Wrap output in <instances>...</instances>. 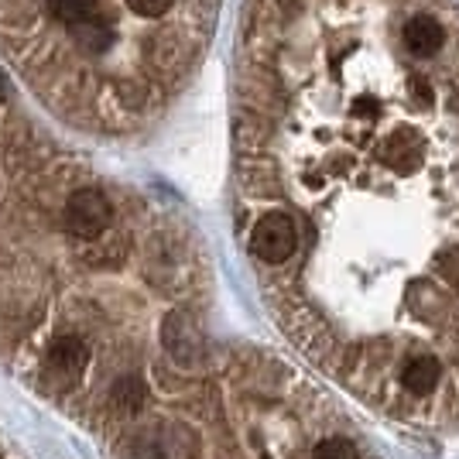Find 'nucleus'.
<instances>
[{
    "label": "nucleus",
    "mask_w": 459,
    "mask_h": 459,
    "mask_svg": "<svg viewBox=\"0 0 459 459\" xmlns=\"http://www.w3.org/2000/svg\"><path fill=\"white\" fill-rule=\"evenodd\" d=\"M52 18L62 21L65 28H93L100 24V0H45Z\"/></svg>",
    "instance_id": "4"
},
{
    "label": "nucleus",
    "mask_w": 459,
    "mask_h": 459,
    "mask_svg": "<svg viewBox=\"0 0 459 459\" xmlns=\"http://www.w3.org/2000/svg\"><path fill=\"white\" fill-rule=\"evenodd\" d=\"M110 203H107V195L96 189H79L73 192V199H69V206H65V227L73 230L76 237H100L103 230L110 227Z\"/></svg>",
    "instance_id": "3"
},
{
    "label": "nucleus",
    "mask_w": 459,
    "mask_h": 459,
    "mask_svg": "<svg viewBox=\"0 0 459 459\" xmlns=\"http://www.w3.org/2000/svg\"><path fill=\"white\" fill-rule=\"evenodd\" d=\"M271 302L350 398L459 429V0H291Z\"/></svg>",
    "instance_id": "1"
},
{
    "label": "nucleus",
    "mask_w": 459,
    "mask_h": 459,
    "mask_svg": "<svg viewBox=\"0 0 459 459\" xmlns=\"http://www.w3.org/2000/svg\"><path fill=\"white\" fill-rule=\"evenodd\" d=\"M186 459H381L333 398L268 357L223 360L195 394Z\"/></svg>",
    "instance_id": "2"
},
{
    "label": "nucleus",
    "mask_w": 459,
    "mask_h": 459,
    "mask_svg": "<svg viewBox=\"0 0 459 459\" xmlns=\"http://www.w3.org/2000/svg\"><path fill=\"white\" fill-rule=\"evenodd\" d=\"M127 11H134L137 18H165L175 7V0H124Z\"/></svg>",
    "instance_id": "5"
}]
</instances>
